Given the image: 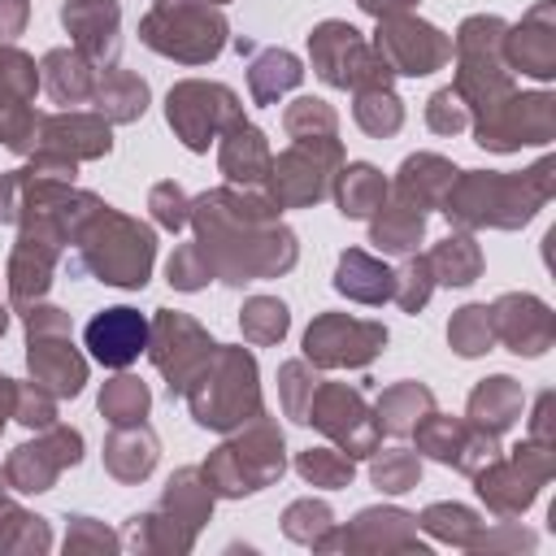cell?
Returning <instances> with one entry per match:
<instances>
[{
	"instance_id": "obj_4",
	"label": "cell",
	"mask_w": 556,
	"mask_h": 556,
	"mask_svg": "<svg viewBox=\"0 0 556 556\" xmlns=\"http://www.w3.org/2000/svg\"><path fill=\"white\" fill-rule=\"evenodd\" d=\"M109 413H113V421H130V417H139L143 408H148V391L139 387V382H130V378H122L104 400H100Z\"/></svg>"
},
{
	"instance_id": "obj_2",
	"label": "cell",
	"mask_w": 556,
	"mask_h": 556,
	"mask_svg": "<svg viewBox=\"0 0 556 556\" xmlns=\"http://www.w3.org/2000/svg\"><path fill=\"white\" fill-rule=\"evenodd\" d=\"M382 174H374L369 165H352L348 169V178H343V195H339V204H343V213L348 217H365L369 208H378L382 204Z\"/></svg>"
},
{
	"instance_id": "obj_3",
	"label": "cell",
	"mask_w": 556,
	"mask_h": 556,
	"mask_svg": "<svg viewBox=\"0 0 556 556\" xmlns=\"http://www.w3.org/2000/svg\"><path fill=\"white\" fill-rule=\"evenodd\" d=\"M243 330L252 334V339H278L282 330H287V308L278 304V300H252L248 304V313H243Z\"/></svg>"
},
{
	"instance_id": "obj_7",
	"label": "cell",
	"mask_w": 556,
	"mask_h": 556,
	"mask_svg": "<svg viewBox=\"0 0 556 556\" xmlns=\"http://www.w3.org/2000/svg\"><path fill=\"white\" fill-rule=\"evenodd\" d=\"M413 473H417L413 460H378V465H374V478H378V486H387V491H404V486L413 482Z\"/></svg>"
},
{
	"instance_id": "obj_6",
	"label": "cell",
	"mask_w": 556,
	"mask_h": 556,
	"mask_svg": "<svg viewBox=\"0 0 556 556\" xmlns=\"http://www.w3.org/2000/svg\"><path fill=\"white\" fill-rule=\"evenodd\" d=\"M300 469H304L308 478H326L330 486L343 482V478H352V465H348V460H330V456H321V452H317V456L308 452V456L300 460Z\"/></svg>"
},
{
	"instance_id": "obj_1",
	"label": "cell",
	"mask_w": 556,
	"mask_h": 556,
	"mask_svg": "<svg viewBox=\"0 0 556 556\" xmlns=\"http://www.w3.org/2000/svg\"><path fill=\"white\" fill-rule=\"evenodd\" d=\"M143 343H148V326H143V317L135 308H104V313H96L87 321V348H91V356L104 361V365H113V369L130 365L143 352Z\"/></svg>"
},
{
	"instance_id": "obj_8",
	"label": "cell",
	"mask_w": 556,
	"mask_h": 556,
	"mask_svg": "<svg viewBox=\"0 0 556 556\" xmlns=\"http://www.w3.org/2000/svg\"><path fill=\"white\" fill-rule=\"evenodd\" d=\"M339 48H343L339 56H352V52H361V48H356V30H352V26H348V30L339 26ZM317 61H321V74H326L330 83H334V74H339V83H343V70H339V61H330V56H326V48H317Z\"/></svg>"
},
{
	"instance_id": "obj_5",
	"label": "cell",
	"mask_w": 556,
	"mask_h": 556,
	"mask_svg": "<svg viewBox=\"0 0 556 556\" xmlns=\"http://www.w3.org/2000/svg\"><path fill=\"white\" fill-rule=\"evenodd\" d=\"M452 339H456V348H460L465 356L482 352V348H486V308H465L460 321L452 326Z\"/></svg>"
},
{
	"instance_id": "obj_9",
	"label": "cell",
	"mask_w": 556,
	"mask_h": 556,
	"mask_svg": "<svg viewBox=\"0 0 556 556\" xmlns=\"http://www.w3.org/2000/svg\"><path fill=\"white\" fill-rule=\"evenodd\" d=\"M156 217H161L165 226H182V217H187V213H182V195L174 191V200H169V187H161V191H156Z\"/></svg>"
}]
</instances>
